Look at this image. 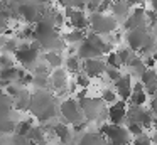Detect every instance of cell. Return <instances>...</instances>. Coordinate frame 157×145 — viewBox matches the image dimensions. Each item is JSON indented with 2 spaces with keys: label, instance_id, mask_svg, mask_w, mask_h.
I'll return each instance as SVG.
<instances>
[{
  "label": "cell",
  "instance_id": "cell-35",
  "mask_svg": "<svg viewBox=\"0 0 157 145\" xmlns=\"http://www.w3.org/2000/svg\"><path fill=\"white\" fill-rule=\"evenodd\" d=\"M127 132H128L130 135H133V137L144 135V128L140 127L139 123H135V121H127Z\"/></svg>",
  "mask_w": 157,
  "mask_h": 145
},
{
  "label": "cell",
  "instance_id": "cell-31",
  "mask_svg": "<svg viewBox=\"0 0 157 145\" xmlns=\"http://www.w3.org/2000/svg\"><path fill=\"white\" fill-rule=\"evenodd\" d=\"M63 7H71V9H78V10H83L88 3V0H59Z\"/></svg>",
  "mask_w": 157,
  "mask_h": 145
},
{
  "label": "cell",
  "instance_id": "cell-8",
  "mask_svg": "<svg viewBox=\"0 0 157 145\" xmlns=\"http://www.w3.org/2000/svg\"><path fill=\"white\" fill-rule=\"evenodd\" d=\"M125 39H127V44H128L130 51H140L144 46H147L149 42H152V37H150V34H149L147 25L128 30Z\"/></svg>",
  "mask_w": 157,
  "mask_h": 145
},
{
  "label": "cell",
  "instance_id": "cell-18",
  "mask_svg": "<svg viewBox=\"0 0 157 145\" xmlns=\"http://www.w3.org/2000/svg\"><path fill=\"white\" fill-rule=\"evenodd\" d=\"M48 137L49 135L46 133V130L41 125H32V128L29 130L25 140L31 142V145H44L46 142H48Z\"/></svg>",
  "mask_w": 157,
  "mask_h": 145
},
{
  "label": "cell",
  "instance_id": "cell-48",
  "mask_svg": "<svg viewBox=\"0 0 157 145\" xmlns=\"http://www.w3.org/2000/svg\"><path fill=\"white\" fill-rule=\"evenodd\" d=\"M4 40L5 39H2V37H0V49H2V46H4Z\"/></svg>",
  "mask_w": 157,
  "mask_h": 145
},
{
  "label": "cell",
  "instance_id": "cell-27",
  "mask_svg": "<svg viewBox=\"0 0 157 145\" xmlns=\"http://www.w3.org/2000/svg\"><path fill=\"white\" fill-rule=\"evenodd\" d=\"M128 101H130V105H133V106H142V105H145V101H147L145 90L144 91H132Z\"/></svg>",
  "mask_w": 157,
  "mask_h": 145
},
{
  "label": "cell",
  "instance_id": "cell-12",
  "mask_svg": "<svg viewBox=\"0 0 157 145\" xmlns=\"http://www.w3.org/2000/svg\"><path fill=\"white\" fill-rule=\"evenodd\" d=\"M106 118L112 125H122V121L127 118V101L118 100L106 110Z\"/></svg>",
  "mask_w": 157,
  "mask_h": 145
},
{
  "label": "cell",
  "instance_id": "cell-6",
  "mask_svg": "<svg viewBox=\"0 0 157 145\" xmlns=\"http://www.w3.org/2000/svg\"><path fill=\"white\" fill-rule=\"evenodd\" d=\"M46 5L32 0H22L19 5V19H22L27 25H36L44 15Z\"/></svg>",
  "mask_w": 157,
  "mask_h": 145
},
{
  "label": "cell",
  "instance_id": "cell-2",
  "mask_svg": "<svg viewBox=\"0 0 157 145\" xmlns=\"http://www.w3.org/2000/svg\"><path fill=\"white\" fill-rule=\"evenodd\" d=\"M58 116L63 118V123L66 125H78L85 121V116L81 113L78 100L75 98H64L58 105Z\"/></svg>",
  "mask_w": 157,
  "mask_h": 145
},
{
  "label": "cell",
  "instance_id": "cell-26",
  "mask_svg": "<svg viewBox=\"0 0 157 145\" xmlns=\"http://www.w3.org/2000/svg\"><path fill=\"white\" fill-rule=\"evenodd\" d=\"M32 120H19L17 121V125H15V132L14 133H17L19 137H22V138H25L27 137V133H29V130L32 128Z\"/></svg>",
  "mask_w": 157,
  "mask_h": 145
},
{
  "label": "cell",
  "instance_id": "cell-34",
  "mask_svg": "<svg viewBox=\"0 0 157 145\" xmlns=\"http://www.w3.org/2000/svg\"><path fill=\"white\" fill-rule=\"evenodd\" d=\"M100 100L103 101V103H108V105H113L115 101H118V96H117V93L113 90H103V93H101V98Z\"/></svg>",
  "mask_w": 157,
  "mask_h": 145
},
{
  "label": "cell",
  "instance_id": "cell-47",
  "mask_svg": "<svg viewBox=\"0 0 157 145\" xmlns=\"http://www.w3.org/2000/svg\"><path fill=\"white\" fill-rule=\"evenodd\" d=\"M44 145H63V143H59V142H58V143H54V142H46Z\"/></svg>",
  "mask_w": 157,
  "mask_h": 145
},
{
  "label": "cell",
  "instance_id": "cell-45",
  "mask_svg": "<svg viewBox=\"0 0 157 145\" xmlns=\"http://www.w3.org/2000/svg\"><path fill=\"white\" fill-rule=\"evenodd\" d=\"M150 5H152V10L157 13V0H150Z\"/></svg>",
  "mask_w": 157,
  "mask_h": 145
},
{
  "label": "cell",
  "instance_id": "cell-36",
  "mask_svg": "<svg viewBox=\"0 0 157 145\" xmlns=\"http://www.w3.org/2000/svg\"><path fill=\"white\" fill-rule=\"evenodd\" d=\"M90 81H91V79H90L85 73H78V74H76V83L75 84H76V86H79V88H83V90H86V88L90 86Z\"/></svg>",
  "mask_w": 157,
  "mask_h": 145
},
{
  "label": "cell",
  "instance_id": "cell-11",
  "mask_svg": "<svg viewBox=\"0 0 157 145\" xmlns=\"http://www.w3.org/2000/svg\"><path fill=\"white\" fill-rule=\"evenodd\" d=\"M105 71H106V64H105V59H101V57L81 61V73H85L90 79L103 76Z\"/></svg>",
  "mask_w": 157,
  "mask_h": 145
},
{
  "label": "cell",
  "instance_id": "cell-24",
  "mask_svg": "<svg viewBox=\"0 0 157 145\" xmlns=\"http://www.w3.org/2000/svg\"><path fill=\"white\" fill-rule=\"evenodd\" d=\"M10 111H14L12 98L4 91V88L0 86V113H10Z\"/></svg>",
  "mask_w": 157,
  "mask_h": 145
},
{
  "label": "cell",
  "instance_id": "cell-43",
  "mask_svg": "<svg viewBox=\"0 0 157 145\" xmlns=\"http://www.w3.org/2000/svg\"><path fill=\"white\" fill-rule=\"evenodd\" d=\"M150 108H152L150 111H152L154 115H157V94H155V98L152 100V103H150Z\"/></svg>",
  "mask_w": 157,
  "mask_h": 145
},
{
  "label": "cell",
  "instance_id": "cell-20",
  "mask_svg": "<svg viewBox=\"0 0 157 145\" xmlns=\"http://www.w3.org/2000/svg\"><path fill=\"white\" fill-rule=\"evenodd\" d=\"M10 113H0V133H14L15 132L17 121L10 116Z\"/></svg>",
  "mask_w": 157,
  "mask_h": 145
},
{
  "label": "cell",
  "instance_id": "cell-38",
  "mask_svg": "<svg viewBox=\"0 0 157 145\" xmlns=\"http://www.w3.org/2000/svg\"><path fill=\"white\" fill-rule=\"evenodd\" d=\"M113 0H101V3L98 5V9H96V12L98 13H106L110 10V7H112Z\"/></svg>",
  "mask_w": 157,
  "mask_h": 145
},
{
  "label": "cell",
  "instance_id": "cell-44",
  "mask_svg": "<svg viewBox=\"0 0 157 145\" xmlns=\"http://www.w3.org/2000/svg\"><path fill=\"white\" fill-rule=\"evenodd\" d=\"M150 143H152V145H157V132L152 135V137H150Z\"/></svg>",
  "mask_w": 157,
  "mask_h": 145
},
{
  "label": "cell",
  "instance_id": "cell-41",
  "mask_svg": "<svg viewBox=\"0 0 157 145\" xmlns=\"http://www.w3.org/2000/svg\"><path fill=\"white\" fill-rule=\"evenodd\" d=\"M100 3H101V0H88V3H86V9L90 10V13H91V12H96V9H98Z\"/></svg>",
  "mask_w": 157,
  "mask_h": 145
},
{
  "label": "cell",
  "instance_id": "cell-16",
  "mask_svg": "<svg viewBox=\"0 0 157 145\" xmlns=\"http://www.w3.org/2000/svg\"><path fill=\"white\" fill-rule=\"evenodd\" d=\"M29 101H31V90L29 88H19V91L12 96V106L17 111H27Z\"/></svg>",
  "mask_w": 157,
  "mask_h": 145
},
{
  "label": "cell",
  "instance_id": "cell-15",
  "mask_svg": "<svg viewBox=\"0 0 157 145\" xmlns=\"http://www.w3.org/2000/svg\"><path fill=\"white\" fill-rule=\"evenodd\" d=\"M113 84H115L117 96H120V100H123V101H128L130 94H132V78L128 74H125V76L122 74Z\"/></svg>",
  "mask_w": 157,
  "mask_h": 145
},
{
  "label": "cell",
  "instance_id": "cell-21",
  "mask_svg": "<svg viewBox=\"0 0 157 145\" xmlns=\"http://www.w3.org/2000/svg\"><path fill=\"white\" fill-rule=\"evenodd\" d=\"M63 36V40H64L68 46H71V44H79L83 39L86 37V30H78V29H71L68 30V32L61 34Z\"/></svg>",
  "mask_w": 157,
  "mask_h": 145
},
{
  "label": "cell",
  "instance_id": "cell-30",
  "mask_svg": "<svg viewBox=\"0 0 157 145\" xmlns=\"http://www.w3.org/2000/svg\"><path fill=\"white\" fill-rule=\"evenodd\" d=\"M105 64H106V67H113V69H120V67H122V63H120L118 56H117V52H113V51L106 54Z\"/></svg>",
  "mask_w": 157,
  "mask_h": 145
},
{
  "label": "cell",
  "instance_id": "cell-23",
  "mask_svg": "<svg viewBox=\"0 0 157 145\" xmlns=\"http://www.w3.org/2000/svg\"><path fill=\"white\" fill-rule=\"evenodd\" d=\"M64 66H66V73H73L76 76L78 73H81V61L76 56H68L64 59Z\"/></svg>",
  "mask_w": 157,
  "mask_h": 145
},
{
  "label": "cell",
  "instance_id": "cell-14",
  "mask_svg": "<svg viewBox=\"0 0 157 145\" xmlns=\"http://www.w3.org/2000/svg\"><path fill=\"white\" fill-rule=\"evenodd\" d=\"M27 73L25 69L22 67H7V69H0V86L5 88L7 84H12V83H17L24 74Z\"/></svg>",
  "mask_w": 157,
  "mask_h": 145
},
{
  "label": "cell",
  "instance_id": "cell-3",
  "mask_svg": "<svg viewBox=\"0 0 157 145\" xmlns=\"http://www.w3.org/2000/svg\"><path fill=\"white\" fill-rule=\"evenodd\" d=\"M58 96L49 90H36L31 93V101H29L27 111H31V115H34V118L37 116L41 111L48 110L49 106L58 105Z\"/></svg>",
  "mask_w": 157,
  "mask_h": 145
},
{
  "label": "cell",
  "instance_id": "cell-39",
  "mask_svg": "<svg viewBox=\"0 0 157 145\" xmlns=\"http://www.w3.org/2000/svg\"><path fill=\"white\" fill-rule=\"evenodd\" d=\"M133 145H152V143H150V137H147V135H140V137H135V140H133Z\"/></svg>",
  "mask_w": 157,
  "mask_h": 145
},
{
  "label": "cell",
  "instance_id": "cell-42",
  "mask_svg": "<svg viewBox=\"0 0 157 145\" xmlns=\"http://www.w3.org/2000/svg\"><path fill=\"white\" fill-rule=\"evenodd\" d=\"M125 3L128 7H133V5L139 7V5H142V3H144V0H125Z\"/></svg>",
  "mask_w": 157,
  "mask_h": 145
},
{
  "label": "cell",
  "instance_id": "cell-28",
  "mask_svg": "<svg viewBox=\"0 0 157 145\" xmlns=\"http://www.w3.org/2000/svg\"><path fill=\"white\" fill-rule=\"evenodd\" d=\"M140 83L144 84V88L149 86V84L157 83V73L154 69H145L142 74H140Z\"/></svg>",
  "mask_w": 157,
  "mask_h": 145
},
{
  "label": "cell",
  "instance_id": "cell-49",
  "mask_svg": "<svg viewBox=\"0 0 157 145\" xmlns=\"http://www.w3.org/2000/svg\"><path fill=\"white\" fill-rule=\"evenodd\" d=\"M155 73H157V71H155Z\"/></svg>",
  "mask_w": 157,
  "mask_h": 145
},
{
  "label": "cell",
  "instance_id": "cell-13",
  "mask_svg": "<svg viewBox=\"0 0 157 145\" xmlns=\"http://www.w3.org/2000/svg\"><path fill=\"white\" fill-rule=\"evenodd\" d=\"M76 57H78L79 61H86V59H95V57H101V51L96 49L95 46H93L91 42H90L88 39H83L81 42L78 44V47H76Z\"/></svg>",
  "mask_w": 157,
  "mask_h": 145
},
{
  "label": "cell",
  "instance_id": "cell-9",
  "mask_svg": "<svg viewBox=\"0 0 157 145\" xmlns=\"http://www.w3.org/2000/svg\"><path fill=\"white\" fill-rule=\"evenodd\" d=\"M49 86L56 91V96L66 93L68 91V86H69V76L66 73V69L63 67H58V69H52L51 74H49Z\"/></svg>",
  "mask_w": 157,
  "mask_h": 145
},
{
  "label": "cell",
  "instance_id": "cell-5",
  "mask_svg": "<svg viewBox=\"0 0 157 145\" xmlns=\"http://www.w3.org/2000/svg\"><path fill=\"white\" fill-rule=\"evenodd\" d=\"M88 27L91 29L93 34H112L117 30L118 22L113 15H106V13H98V12H91L88 15Z\"/></svg>",
  "mask_w": 157,
  "mask_h": 145
},
{
  "label": "cell",
  "instance_id": "cell-4",
  "mask_svg": "<svg viewBox=\"0 0 157 145\" xmlns=\"http://www.w3.org/2000/svg\"><path fill=\"white\" fill-rule=\"evenodd\" d=\"M98 133L106 140V145H128L130 143V133L122 125L101 123Z\"/></svg>",
  "mask_w": 157,
  "mask_h": 145
},
{
  "label": "cell",
  "instance_id": "cell-32",
  "mask_svg": "<svg viewBox=\"0 0 157 145\" xmlns=\"http://www.w3.org/2000/svg\"><path fill=\"white\" fill-rule=\"evenodd\" d=\"M15 66V59L12 54H0V69H7V67H14Z\"/></svg>",
  "mask_w": 157,
  "mask_h": 145
},
{
  "label": "cell",
  "instance_id": "cell-25",
  "mask_svg": "<svg viewBox=\"0 0 157 145\" xmlns=\"http://www.w3.org/2000/svg\"><path fill=\"white\" fill-rule=\"evenodd\" d=\"M110 10H112L113 17H128V12H130V7L127 5L125 2H113L112 7H110Z\"/></svg>",
  "mask_w": 157,
  "mask_h": 145
},
{
  "label": "cell",
  "instance_id": "cell-1",
  "mask_svg": "<svg viewBox=\"0 0 157 145\" xmlns=\"http://www.w3.org/2000/svg\"><path fill=\"white\" fill-rule=\"evenodd\" d=\"M41 47L32 40V42H19V47L12 56H14L15 63H19L22 66V69L32 71L36 67V64L41 59Z\"/></svg>",
  "mask_w": 157,
  "mask_h": 145
},
{
  "label": "cell",
  "instance_id": "cell-37",
  "mask_svg": "<svg viewBox=\"0 0 157 145\" xmlns=\"http://www.w3.org/2000/svg\"><path fill=\"white\" fill-rule=\"evenodd\" d=\"M106 78H108L110 81H113L115 83L117 79H118L120 76H122V73H120V69H113V67H106Z\"/></svg>",
  "mask_w": 157,
  "mask_h": 145
},
{
  "label": "cell",
  "instance_id": "cell-19",
  "mask_svg": "<svg viewBox=\"0 0 157 145\" xmlns=\"http://www.w3.org/2000/svg\"><path fill=\"white\" fill-rule=\"evenodd\" d=\"M41 57L46 61V64H48L51 69L63 67V64H64V57H63L61 52H42Z\"/></svg>",
  "mask_w": 157,
  "mask_h": 145
},
{
  "label": "cell",
  "instance_id": "cell-10",
  "mask_svg": "<svg viewBox=\"0 0 157 145\" xmlns=\"http://www.w3.org/2000/svg\"><path fill=\"white\" fill-rule=\"evenodd\" d=\"M64 19H68L71 29H78V30H86L88 29V15H86L83 10L64 7Z\"/></svg>",
  "mask_w": 157,
  "mask_h": 145
},
{
  "label": "cell",
  "instance_id": "cell-29",
  "mask_svg": "<svg viewBox=\"0 0 157 145\" xmlns=\"http://www.w3.org/2000/svg\"><path fill=\"white\" fill-rule=\"evenodd\" d=\"M31 84L36 88V90H48L49 88V78H44V76H34L32 74V81Z\"/></svg>",
  "mask_w": 157,
  "mask_h": 145
},
{
  "label": "cell",
  "instance_id": "cell-33",
  "mask_svg": "<svg viewBox=\"0 0 157 145\" xmlns=\"http://www.w3.org/2000/svg\"><path fill=\"white\" fill-rule=\"evenodd\" d=\"M117 56H118L122 66H128L130 59H132V56H133V51H130L128 47H127V49H120V51H117Z\"/></svg>",
  "mask_w": 157,
  "mask_h": 145
},
{
  "label": "cell",
  "instance_id": "cell-40",
  "mask_svg": "<svg viewBox=\"0 0 157 145\" xmlns=\"http://www.w3.org/2000/svg\"><path fill=\"white\" fill-rule=\"evenodd\" d=\"M145 20H149L150 25H154L157 22V13L154 10H145Z\"/></svg>",
  "mask_w": 157,
  "mask_h": 145
},
{
  "label": "cell",
  "instance_id": "cell-22",
  "mask_svg": "<svg viewBox=\"0 0 157 145\" xmlns=\"http://www.w3.org/2000/svg\"><path fill=\"white\" fill-rule=\"evenodd\" d=\"M105 142V138L98 133V132H86L81 135V138L78 140L76 145H100Z\"/></svg>",
  "mask_w": 157,
  "mask_h": 145
},
{
  "label": "cell",
  "instance_id": "cell-7",
  "mask_svg": "<svg viewBox=\"0 0 157 145\" xmlns=\"http://www.w3.org/2000/svg\"><path fill=\"white\" fill-rule=\"evenodd\" d=\"M79 108H81V113L85 116L86 121H96L101 116H106V110L103 108V101L100 98H83L78 100Z\"/></svg>",
  "mask_w": 157,
  "mask_h": 145
},
{
  "label": "cell",
  "instance_id": "cell-17",
  "mask_svg": "<svg viewBox=\"0 0 157 145\" xmlns=\"http://www.w3.org/2000/svg\"><path fill=\"white\" fill-rule=\"evenodd\" d=\"M145 10L142 7H135L132 13H128L125 20V29L127 30H132V29H137V27H144L145 25Z\"/></svg>",
  "mask_w": 157,
  "mask_h": 145
},
{
  "label": "cell",
  "instance_id": "cell-46",
  "mask_svg": "<svg viewBox=\"0 0 157 145\" xmlns=\"http://www.w3.org/2000/svg\"><path fill=\"white\" fill-rule=\"evenodd\" d=\"M4 7H5V0H0V10H4Z\"/></svg>",
  "mask_w": 157,
  "mask_h": 145
}]
</instances>
